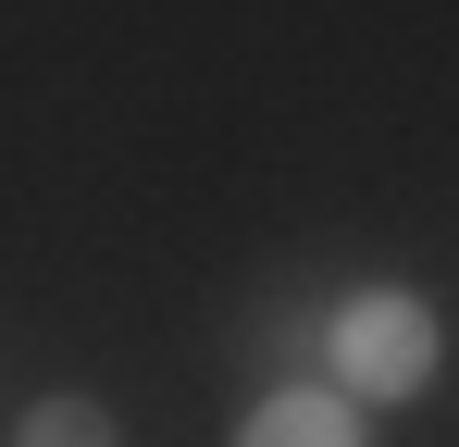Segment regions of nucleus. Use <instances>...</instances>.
<instances>
[{
	"mask_svg": "<svg viewBox=\"0 0 459 447\" xmlns=\"http://www.w3.org/2000/svg\"><path fill=\"white\" fill-rule=\"evenodd\" d=\"M435 372H447V323L422 286H348L323 311V385L348 410H410L435 398Z\"/></svg>",
	"mask_w": 459,
	"mask_h": 447,
	"instance_id": "1",
	"label": "nucleus"
},
{
	"mask_svg": "<svg viewBox=\"0 0 459 447\" xmlns=\"http://www.w3.org/2000/svg\"><path fill=\"white\" fill-rule=\"evenodd\" d=\"M236 447H373V410H348L335 385H273V398H248Z\"/></svg>",
	"mask_w": 459,
	"mask_h": 447,
	"instance_id": "2",
	"label": "nucleus"
},
{
	"mask_svg": "<svg viewBox=\"0 0 459 447\" xmlns=\"http://www.w3.org/2000/svg\"><path fill=\"white\" fill-rule=\"evenodd\" d=\"M13 447H125V423H112L100 398H25Z\"/></svg>",
	"mask_w": 459,
	"mask_h": 447,
	"instance_id": "3",
	"label": "nucleus"
}]
</instances>
